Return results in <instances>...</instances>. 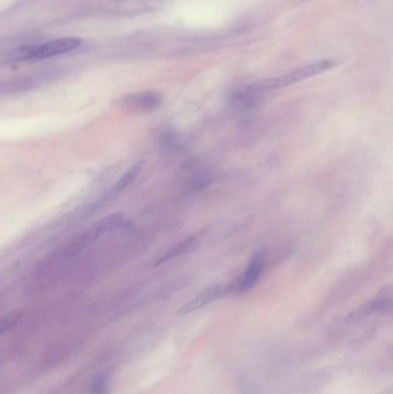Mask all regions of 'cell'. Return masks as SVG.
<instances>
[{
  "label": "cell",
  "mask_w": 393,
  "mask_h": 394,
  "mask_svg": "<svg viewBox=\"0 0 393 394\" xmlns=\"http://www.w3.org/2000/svg\"><path fill=\"white\" fill-rule=\"evenodd\" d=\"M334 66V61L330 59L320 60L316 63H309L307 66L301 67L289 73L271 77L267 80L260 81L246 88L247 90L254 94L260 95L265 91L276 90L279 88L287 87L291 84H296L301 81L308 80L310 77H316L318 74L324 73Z\"/></svg>",
  "instance_id": "cell-1"
},
{
  "label": "cell",
  "mask_w": 393,
  "mask_h": 394,
  "mask_svg": "<svg viewBox=\"0 0 393 394\" xmlns=\"http://www.w3.org/2000/svg\"><path fill=\"white\" fill-rule=\"evenodd\" d=\"M265 250L260 249V250L255 251L249 259L247 269L245 270V273L241 275L239 279L236 280L233 284H231L230 286L227 287V292L234 294H245L253 290V287L258 284V280L261 278L262 273L265 269Z\"/></svg>",
  "instance_id": "cell-4"
},
{
  "label": "cell",
  "mask_w": 393,
  "mask_h": 394,
  "mask_svg": "<svg viewBox=\"0 0 393 394\" xmlns=\"http://www.w3.org/2000/svg\"><path fill=\"white\" fill-rule=\"evenodd\" d=\"M202 240V234H194L191 237H188L187 239L180 241L179 244H175L174 247L170 248L169 250L165 251L162 256H160L156 261L155 266H160L166 262L173 261L175 258L181 257L184 255L189 254L195 249H198Z\"/></svg>",
  "instance_id": "cell-8"
},
{
  "label": "cell",
  "mask_w": 393,
  "mask_h": 394,
  "mask_svg": "<svg viewBox=\"0 0 393 394\" xmlns=\"http://www.w3.org/2000/svg\"><path fill=\"white\" fill-rule=\"evenodd\" d=\"M90 394H108V380L99 377L90 387Z\"/></svg>",
  "instance_id": "cell-9"
},
{
  "label": "cell",
  "mask_w": 393,
  "mask_h": 394,
  "mask_svg": "<svg viewBox=\"0 0 393 394\" xmlns=\"http://www.w3.org/2000/svg\"><path fill=\"white\" fill-rule=\"evenodd\" d=\"M163 97L160 92L153 90L140 91L125 95L113 101L118 108L132 112H151L160 108Z\"/></svg>",
  "instance_id": "cell-5"
},
{
  "label": "cell",
  "mask_w": 393,
  "mask_h": 394,
  "mask_svg": "<svg viewBox=\"0 0 393 394\" xmlns=\"http://www.w3.org/2000/svg\"><path fill=\"white\" fill-rule=\"evenodd\" d=\"M142 161H139V163L133 165L132 168H129L128 170L119 178L118 181L115 182V185L112 186L111 188L105 193V195L103 196L99 201L95 203L94 206H89V208H88V211L91 213L93 210L96 209L98 206H103L105 203L111 202L112 199H117L120 194H122V193L125 192L126 189L128 188L129 186L132 185L133 182L135 181V179L139 177L140 173L142 171Z\"/></svg>",
  "instance_id": "cell-6"
},
{
  "label": "cell",
  "mask_w": 393,
  "mask_h": 394,
  "mask_svg": "<svg viewBox=\"0 0 393 394\" xmlns=\"http://www.w3.org/2000/svg\"><path fill=\"white\" fill-rule=\"evenodd\" d=\"M225 293H227V287L223 286V285H213V286L208 287L203 292L198 294L196 297H193L191 300L186 302L182 307L179 308L177 314L188 315L199 311V309H202L203 307L213 304V301L223 297Z\"/></svg>",
  "instance_id": "cell-7"
},
{
  "label": "cell",
  "mask_w": 393,
  "mask_h": 394,
  "mask_svg": "<svg viewBox=\"0 0 393 394\" xmlns=\"http://www.w3.org/2000/svg\"><path fill=\"white\" fill-rule=\"evenodd\" d=\"M19 319V314H11L3 318L0 321V335H4L5 332L13 328Z\"/></svg>",
  "instance_id": "cell-10"
},
{
  "label": "cell",
  "mask_w": 393,
  "mask_h": 394,
  "mask_svg": "<svg viewBox=\"0 0 393 394\" xmlns=\"http://www.w3.org/2000/svg\"><path fill=\"white\" fill-rule=\"evenodd\" d=\"M126 225H127V220H126L125 217L122 216V213H115V215L105 217L95 224L94 226H91L89 230H86L80 237H77L73 244H70L67 247V253L74 254L75 251L80 250L88 244H94L95 241L104 237L105 234L115 232L119 228L125 227Z\"/></svg>",
  "instance_id": "cell-2"
},
{
  "label": "cell",
  "mask_w": 393,
  "mask_h": 394,
  "mask_svg": "<svg viewBox=\"0 0 393 394\" xmlns=\"http://www.w3.org/2000/svg\"><path fill=\"white\" fill-rule=\"evenodd\" d=\"M81 39L79 37H60V39H51L39 46L26 48L25 60H43L53 58V57L63 56L66 53L72 52L81 46Z\"/></svg>",
  "instance_id": "cell-3"
}]
</instances>
